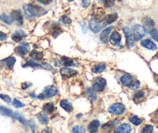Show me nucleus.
Instances as JSON below:
<instances>
[{
    "label": "nucleus",
    "mask_w": 158,
    "mask_h": 133,
    "mask_svg": "<svg viewBox=\"0 0 158 133\" xmlns=\"http://www.w3.org/2000/svg\"><path fill=\"white\" fill-rule=\"evenodd\" d=\"M24 14L27 19L36 17V16H42L47 13L44 9L37 6L32 5V4H26L23 6Z\"/></svg>",
    "instance_id": "f257e3e1"
},
{
    "label": "nucleus",
    "mask_w": 158,
    "mask_h": 133,
    "mask_svg": "<svg viewBox=\"0 0 158 133\" xmlns=\"http://www.w3.org/2000/svg\"><path fill=\"white\" fill-rule=\"evenodd\" d=\"M57 92H58V91H57L56 86L52 85L48 86L45 87L42 94L38 96V98L40 99V100H43L45 98H51V97H54L57 94Z\"/></svg>",
    "instance_id": "f03ea898"
},
{
    "label": "nucleus",
    "mask_w": 158,
    "mask_h": 133,
    "mask_svg": "<svg viewBox=\"0 0 158 133\" xmlns=\"http://www.w3.org/2000/svg\"><path fill=\"white\" fill-rule=\"evenodd\" d=\"M132 33L135 41H139L146 35V29L143 26L136 24L132 28Z\"/></svg>",
    "instance_id": "7ed1b4c3"
},
{
    "label": "nucleus",
    "mask_w": 158,
    "mask_h": 133,
    "mask_svg": "<svg viewBox=\"0 0 158 133\" xmlns=\"http://www.w3.org/2000/svg\"><path fill=\"white\" fill-rule=\"evenodd\" d=\"M126 108L123 104L121 103H115L111 105L108 109L110 114H114V115H121L125 111Z\"/></svg>",
    "instance_id": "20e7f679"
},
{
    "label": "nucleus",
    "mask_w": 158,
    "mask_h": 133,
    "mask_svg": "<svg viewBox=\"0 0 158 133\" xmlns=\"http://www.w3.org/2000/svg\"><path fill=\"white\" fill-rule=\"evenodd\" d=\"M106 86V80L102 77H97L93 82V89L96 92H102L104 91Z\"/></svg>",
    "instance_id": "39448f33"
},
{
    "label": "nucleus",
    "mask_w": 158,
    "mask_h": 133,
    "mask_svg": "<svg viewBox=\"0 0 158 133\" xmlns=\"http://www.w3.org/2000/svg\"><path fill=\"white\" fill-rule=\"evenodd\" d=\"M123 32L126 37V41H127V45L129 48H132L134 45V38L133 36L131 30L127 27H123Z\"/></svg>",
    "instance_id": "423d86ee"
},
{
    "label": "nucleus",
    "mask_w": 158,
    "mask_h": 133,
    "mask_svg": "<svg viewBox=\"0 0 158 133\" xmlns=\"http://www.w3.org/2000/svg\"><path fill=\"white\" fill-rule=\"evenodd\" d=\"M102 27V25L101 22L96 20L94 18H92L89 21V28L94 33H98L101 30Z\"/></svg>",
    "instance_id": "0eeeda50"
},
{
    "label": "nucleus",
    "mask_w": 158,
    "mask_h": 133,
    "mask_svg": "<svg viewBox=\"0 0 158 133\" xmlns=\"http://www.w3.org/2000/svg\"><path fill=\"white\" fill-rule=\"evenodd\" d=\"M11 16L13 17V20L16 21L19 26H22L23 24V14L20 10H13L11 13Z\"/></svg>",
    "instance_id": "6e6552de"
},
{
    "label": "nucleus",
    "mask_w": 158,
    "mask_h": 133,
    "mask_svg": "<svg viewBox=\"0 0 158 133\" xmlns=\"http://www.w3.org/2000/svg\"><path fill=\"white\" fill-rule=\"evenodd\" d=\"M60 73L62 76L65 78H71L73 76H75L77 74V71L72 69H69L68 67H64V68H61L60 70Z\"/></svg>",
    "instance_id": "1a4fd4ad"
},
{
    "label": "nucleus",
    "mask_w": 158,
    "mask_h": 133,
    "mask_svg": "<svg viewBox=\"0 0 158 133\" xmlns=\"http://www.w3.org/2000/svg\"><path fill=\"white\" fill-rule=\"evenodd\" d=\"M30 44L27 42L22 43V44H19V46H17V48H16V51L19 55H27L30 51Z\"/></svg>",
    "instance_id": "9d476101"
},
{
    "label": "nucleus",
    "mask_w": 158,
    "mask_h": 133,
    "mask_svg": "<svg viewBox=\"0 0 158 133\" xmlns=\"http://www.w3.org/2000/svg\"><path fill=\"white\" fill-rule=\"evenodd\" d=\"M120 82L125 86L130 87L133 83V78L131 75L124 74L120 77Z\"/></svg>",
    "instance_id": "9b49d317"
},
{
    "label": "nucleus",
    "mask_w": 158,
    "mask_h": 133,
    "mask_svg": "<svg viewBox=\"0 0 158 133\" xmlns=\"http://www.w3.org/2000/svg\"><path fill=\"white\" fill-rule=\"evenodd\" d=\"M15 62H16V59L13 56H10V57L6 58V59H4L1 61V63L4 65L5 67H6L9 69H12L13 68L15 65Z\"/></svg>",
    "instance_id": "f8f14e48"
},
{
    "label": "nucleus",
    "mask_w": 158,
    "mask_h": 133,
    "mask_svg": "<svg viewBox=\"0 0 158 133\" xmlns=\"http://www.w3.org/2000/svg\"><path fill=\"white\" fill-rule=\"evenodd\" d=\"M110 42L112 45H120L121 42V35L118 33V32L114 31L112 32L110 36Z\"/></svg>",
    "instance_id": "ddd939ff"
},
{
    "label": "nucleus",
    "mask_w": 158,
    "mask_h": 133,
    "mask_svg": "<svg viewBox=\"0 0 158 133\" xmlns=\"http://www.w3.org/2000/svg\"><path fill=\"white\" fill-rule=\"evenodd\" d=\"M12 39H13V41L15 42H19V41H22L23 38H25L27 37V34H26L25 32H23V30H16L14 33L12 34Z\"/></svg>",
    "instance_id": "4468645a"
},
{
    "label": "nucleus",
    "mask_w": 158,
    "mask_h": 133,
    "mask_svg": "<svg viewBox=\"0 0 158 133\" xmlns=\"http://www.w3.org/2000/svg\"><path fill=\"white\" fill-rule=\"evenodd\" d=\"M141 45H142L143 48H147V49H149V50H152V51L156 49V44L150 39H146L141 41Z\"/></svg>",
    "instance_id": "2eb2a0df"
},
{
    "label": "nucleus",
    "mask_w": 158,
    "mask_h": 133,
    "mask_svg": "<svg viewBox=\"0 0 158 133\" xmlns=\"http://www.w3.org/2000/svg\"><path fill=\"white\" fill-rule=\"evenodd\" d=\"M111 30H112V27H109L105 29V30L102 32L101 35H100V39H101L102 42L104 43V44H107V43L109 42V34H110Z\"/></svg>",
    "instance_id": "dca6fc26"
},
{
    "label": "nucleus",
    "mask_w": 158,
    "mask_h": 133,
    "mask_svg": "<svg viewBox=\"0 0 158 133\" xmlns=\"http://www.w3.org/2000/svg\"><path fill=\"white\" fill-rule=\"evenodd\" d=\"M131 126L129 124L124 123L120 125L116 130L115 131V133H130L131 132Z\"/></svg>",
    "instance_id": "f3484780"
},
{
    "label": "nucleus",
    "mask_w": 158,
    "mask_h": 133,
    "mask_svg": "<svg viewBox=\"0 0 158 133\" xmlns=\"http://www.w3.org/2000/svg\"><path fill=\"white\" fill-rule=\"evenodd\" d=\"M100 126V122L98 120H93L89 123L88 130L90 133H96Z\"/></svg>",
    "instance_id": "a211bd4d"
},
{
    "label": "nucleus",
    "mask_w": 158,
    "mask_h": 133,
    "mask_svg": "<svg viewBox=\"0 0 158 133\" xmlns=\"http://www.w3.org/2000/svg\"><path fill=\"white\" fill-rule=\"evenodd\" d=\"M94 19L102 22L105 20V12L102 8H97L94 13Z\"/></svg>",
    "instance_id": "6ab92c4d"
},
{
    "label": "nucleus",
    "mask_w": 158,
    "mask_h": 133,
    "mask_svg": "<svg viewBox=\"0 0 158 133\" xmlns=\"http://www.w3.org/2000/svg\"><path fill=\"white\" fill-rule=\"evenodd\" d=\"M60 107L64 110L65 111L68 113H71L73 111V106L69 100H62L60 103Z\"/></svg>",
    "instance_id": "aec40b11"
},
{
    "label": "nucleus",
    "mask_w": 158,
    "mask_h": 133,
    "mask_svg": "<svg viewBox=\"0 0 158 133\" xmlns=\"http://www.w3.org/2000/svg\"><path fill=\"white\" fill-rule=\"evenodd\" d=\"M37 119L39 120L40 123L42 124V125H48V122H49L48 114L44 112H40L37 114Z\"/></svg>",
    "instance_id": "412c9836"
},
{
    "label": "nucleus",
    "mask_w": 158,
    "mask_h": 133,
    "mask_svg": "<svg viewBox=\"0 0 158 133\" xmlns=\"http://www.w3.org/2000/svg\"><path fill=\"white\" fill-rule=\"evenodd\" d=\"M0 114H3L5 116H8L13 118V115H14V111H12L11 109L6 108L4 106H0Z\"/></svg>",
    "instance_id": "4be33fe9"
},
{
    "label": "nucleus",
    "mask_w": 158,
    "mask_h": 133,
    "mask_svg": "<svg viewBox=\"0 0 158 133\" xmlns=\"http://www.w3.org/2000/svg\"><path fill=\"white\" fill-rule=\"evenodd\" d=\"M106 69V64L99 63L94 65V66L92 68V71L94 73H102L103 71H105Z\"/></svg>",
    "instance_id": "5701e85b"
},
{
    "label": "nucleus",
    "mask_w": 158,
    "mask_h": 133,
    "mask_svg": "<svg viewBox=\"0 0 158 133\" xmlns=\"http://www.w3.org/2000/svg\"><path fill=\"white\" fill-rule=\"evenodd\" d=\"M0 20H2V22H4L5 24H8V25H11L13 23V19L11 16H8V15L3 14L0 15Z\"/></svg>",
    "instance_id": "b1692460"
},
{
    "label": "nucleus",
    "mask_w": 158,
    "mask_h": 133,
    "mask_svg": "<svg viewBox=\"0 0 158 133\" xmlns=\"http://www.w3.org/2000/svg\"><path fill=\"white\" fill-rule=\"evenodd\" d=\"M118 18V15L117 13H112V14H109L108 16H106L105 17V20H106V24H111L112 23L115 22V20H117Z\"/></svg>",
    "instance_id": "393cba45"
},
{
    "label": "nucleus",
    "mask_w": 158,
    "mask_h": 133,
    "mask_svg": "<svg viewBox=\"0 0 158 133\" xmlns=\"http://www.w3.org/2000/svg\"><path fill=\"white\" fill-rule=\"evenodd\" d=\"M43 109H44V111H46L47 113L51 114V113L54 112V110H55V107H54V104L49 102V103H46L44 105Z\"/></svg>",
    "instance_id": "a878e982"
},
{
    "label": "nucleus",
    "mask_w": 158,
    "mask_h": 133,
    "mask_svg": "<svg viewBox=\"0 0 158 133\" xmlns=\"http://www.w3.org/2000/svg\"><path fill=\"white\" fill-rule=\"evenodd\" d=\"M143 24L144 26H145L148 29H153V27H154L155 24H154V21L150 17H145L143 19Z\"/></svg>",
    "instance_id": "bb28decb"
},
{
    "label": "nucleus",
    "mask_w": 158,
    "mask_h": 133,
    "mask_svg": "<svg viewBox=\"0 0 158 133\" xmlns=\"http://www.w3.org/2000/svg\"><path fill=\"white\" fill-rule=\"evenodd\" d=\"M30 57L35 60H42L44 58V54L42 52H40L37 51H33L30 53Z\"/></svg>",
    "instance_id": "cd10ccee"
},
{
    "label": "nucleus",
    "mask_w": 158,
    "mask_h": 133,
    "mask_svg": "<svg viewBox=\"0 0 158 133\" xmlns=\"http://www.w3.org/2000/svg\"><path fill=\"white\" fill-rule=\"evenodd\" d=\"M86 94H87V95L89 96V97H90L92 100H95L97 99L96 91H95L93 88L87 89V91H86Z\"/></svg>",
    "instance_id": "c85d7f7f"
},
{
    "label": "nucleus",
    "mask_w": 158,
    "mask_h": 133,
    "mask_svg": "<svg viewBox=\"0 0 158 133\" xmlns=\"http://www.w3.org/2000/svg\"><path fill=\"white\" fill-rule=\"evenodd\" d=\"M61 61L62 63H63L66 67L71 66V65H73V64H74V61H73V59H71V58L62 57Z\"/></svg>",
    "instance_id": "c756f323"
},
{
    "label": "nucleus",
    "mask_w": 158,
    "mask_h": 133,
    "mask_svg": "<svg viewBox=\"0 0 158 133\" xmlns=\"http://www.w3.org/2000/svg\"><path fill=\"white\" fill-rule=\"evenodd\" d=\"M129 120L131 122L132 124H133L134 125H139L141 123H142V119L139 118L137 116H133V117H129Z\"/></svg>",
    "instance_id": "7c9ffc66"
},
{
    "label": "nucleus",
    "mask_w": 158,
    "mask_h": 133,
    "mask_svg": "<svg viewBox=\"0 0 158 133\" xmlns=\"http://www.w3.org/2000/svg\"><path fill=\"white\" fill-rule=\"evenodd\" d=\"M13 118L16 119V120H18L19 122H21V123H22L23 125H25V124H26V120H25V118H24L23 116L21 114H19V113H18V112H14V115H13Z\"/></svg>",
    "instance_id": "2f4dec72"
},
{
    "label": "nucleus",
    "mask_w": 158,
    "mask_h": 133,
    "mask_svg": "<svg viewBox=\"0 0 158 133\" xmlns=\"http://www.w3.org/2000/svg\"><path fill=\"white\" fill-rule=\"evenodd\" d=\"M72 133H85V129L81 125H75L73 127Z\"/></svg>",
    "instance_id": "473e14b6"
},
{
    "label": "nucleus",
    "mask_w": 158,
    "mask_h": 133,
    "mask_svg": "<svg viewBox=\"0 0 158 133\" xmlns=\"http://www.w3.org/2000/svg\"><path fill=\"white\" fill-rule=\"evenodd\" d=\"M153 131V126L151 125H147L142 128L140 133H152Z\"/></svg>",
    "instance_id": "72a5a7b5"
},
{
    "label": "nucleus",
    "mask_w": 158,
    "mask_h": 133,
    "mask_svg": "<svg viewBox=\"0 0 158 133\" xmlns=\"http://www.w3.org/2000/svg\"><path fill=\"white\" fill-rule=\"evenodd\" d=\"M144 92L143 91H137V92H136L134 94V95H133V99L135 100H140L141 98H143V97H144Z\"/></svg>",
    "instance_id": "f704fd0d"
},
{
    "label": "nucleus",
    "mask_w": 158,
    "mask_h": 133,
    "mask_svg": "<svg viewBox=\"0 0 158 133\" xmlns=\"http://www.w3.org/2000/svg\"><path fill=\"white\" fill-rule=\"evenodd\" d=\"M150 35H151L152 38H153V39H154L155 41L158 42V30H156V29L155 28H153L150 31Z\"/></svg>",
    "instance_id": "c9c22d12"
},
{
    "label": "nucleus",
    "mask_w": 158,
    "mask_h": 133,
    "mask_svg": "<svg viewBox=\"0 0 158 133\" xmlns=\"http://www.w3.org/2000/svg\"><path fill=\"white\" fill-rule=\"evenodd\" d=\"M13 105L15 107V108H23V107L25 106V104H24L23 103H22L21 101H19V100H17V99H14V100H13Z\"/></svg>",
    "instance_id": "e433bc0d"
},
{
    "label": "nucleus",
    "mask_w": 158,
    "mask_h": 133,
    "mask_svg": "<svg viewBox=\"0 0 158 133\" xmlns=\"http://www.w3.org/2000/svg\"><path fill=\"white\" fill-rule=\"evenodd\" d=\"M60 33H61V29H60L58 26H56V27L54 28V30H53L52 32L53 37H54V38H57Z\"/></svg>",
    "instance_id": "4c0bfd02"
},
{
    "label": "nucleus",
    "mask_w": 158,
    "mask_h": 133,
    "mask_svg": "<svg viewBox=\"0 0 158 133\" xmlns=\"http://www.w3.org/2000/svg\"><path fill=\"white\" fill-rule=\"evenodd\" d=\"M0 98L2 99V100H4L5 102H6L7 104H10L12 101L11 97L9 95H6V94H0Z\"/></svg>",
    "instance_id": "58836bf2"
},
{
    "label": "nucleus",
    "mask_w": 158,
    "mask_h": 133,
    "mask_svg": "<svg viewBox=\"0 0 158 133\" xmlns=\"http://www.w3.org/2000/svg\"><path fill=\"white\" fill-rule=\"evenodd\" d=\"M103 2L106 7H112L114 6L115 0H103Z\"/></svg>",
    "instance_id": "ea45409f"
},
{
    "label": "nucleus",
    "mask_w": 158,
    "mask_h": 133,
    "mask_svg": "<svg viewBox=\"0 0 158 133\" xmlns=\"http://www.w3.org/2000/svg\"><path fill=\"white\" fill-rule=\"evenodd\" d=\"M61 20H62V22L65 24H70L71 23V18H70L68 16H66V15H64V16H62Z\"/></svg>",
    "instance_id": "a19ab883"
},
{
    "label": "nucleus",
    "mask_w": 158,
    "mask_h": 133,
    "mask_svg": "<svg viewBox=\"0 0 158 133\" xmlns=\"http://www.w3.org/2000/svg\"><path fill=\"white\" fill-rule=\"evenodd\" d=\"M90 3V0H82V1H81V7H82L83 8H87V7H89Z\"/></svg>",
    "instance_id": "79ce46f5"
},
{
    "label": "nucleus",
    "mask_w": 158,
    "mask_h": 133,
    "mask_svg": "<svg viewBox=\"0 0 158 133\" xmlns=\"http://www.w3.org/2000/svg\"><path fill=\"white\" fill-rule=\"evenodd\" d=\"M27 65H28V66L30 67H41L42 66L41 65H39V64L36 63V62H33V61H30V62H27Z\"/></svg>",
    "instance_id": "37998d69"
},
{
    "label": "nucleus",
    "mask_w": 158,
    "mask_h": 133,
    "mask_svg": "<svg viewBox=\"0 0 158 133\" xmlns=\"http://www.w3.org/2000/svg\"><path fill=\"white\" fill-rule=\"evenodd\" d=\"M139 86H140V83H139V81L133 82V83L132 84V86H130V89H131V90H136V89L139 88Z\"/></svg>",
    "instance_id": "c03bdc74"
},
{
    "label": "nucleus",
    "mask_w": 158,
    "mask_h": 133,
    "mask_svg": "<svg viewBox=\"0 0 158 133\" xmlns=\"http://www.w3.org/2000/svg\"><path fill=\"white\" fill-rule=\"evenodd\" d=\"M29 124H30V127L31 128L33 133H35V128H36V123H35V122L33 120H30Z\"/></svg>",
    "instance_id": "a18cd8bd"
},
{
    "label": "nucleus",
    "mask_w": 158,
    "mask_h": 133,
    "mask_svg": "<svg viewBox=\"0 0 158 133\" xmlns=\"http://www.w3.org/2000/svg\"><path fill=\"white\" fill-rule=\"evenodd\" d=\"M31 86H32L31 82H23V83L22 84V89L23 90H27V89H28L29 87Z\"/></svg>",
    "instance_id": "49530a36"
},
{
    "label": "nucleus",
    "mask_w": 158,
    "mask_h": 133,
    "mask_svg": "<svg viewBox=\"0 0 158 133\" xmlns=\"http://www.w3.org/2000/svg\"><path fill=\"white\" fill-rule=\"evenodd\" d=\"M7 38H8V36L5 33L0 31V41H5V40L7 39Z\"/></svg>",
    "instance_id": "de8ad7c7"
},
{
    "label": "nucleus",
    "mask_w": 158,
    "mask_h": 133,
    "mask_svg": "<svg viewBox=\"0 0 158 133\" xmlns=\"http://www.w3.org/2000/svg\"><path fill=\"white\" fill-rule=\"evenodd\" d=\"M36 1L44 4V5H48V4H50L52 2V0H36Z\"/></svg>",
    "instance_id": "09e8293b"
},
{
    "label": "nucleus",
    "mask_w": 158,
    "mask_h": 133,
    "mask_svg": "<svg viewBox=\"0 0 158 133\" xmlns=\"http://www.w3.org/2000/svg\"><path fill=\"white\" fill-rule=\"evenodd\" d=\"M156 82H157V84H158V78H156Z\"/></svg>",
    "instance_id": "8fccbe9b"
},
{
    "label": "nucleus",
    "mask_w": 158,
    "mask_h": 133,
    "mask_svg": "<svg viewBox=\"0 0 158 133\" xmlns=\"http://www.w3.org/2000/svg\"><path fill=\"white\" fill-rule=\"evenodd\" d=\"M69 2H72V1H74V0H68Z\"/></svg>",
    "instance_id": "3c124183"
},
{
    "label": "nucleus",
    "mask_w": 158,
    "mask_h": 133,
    "mask_svg": "<svg viewBox=\"0 0 158 133\" xmlns=\"http://www.w3.org/2000/svg\"><path fill=\"white\" fill-rule=\"evenodd\" d=\"M118 2H120V1H121V0H118Z\"/></svg>",
    "instance_id": "603ef678"
}]
</instances>
